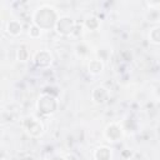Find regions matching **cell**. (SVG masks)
Wrapping results in <instances>:
<instances>
[{
	"mask_svg": "<svg viewBox=\"0 0 160 160\" xmlns=\"http://www.w3.org/2000/svg\"><path fill=\"white\" fill-rule=\"evenodd\" d=\"M75 29H76V24L70 16H60L55 25L56 32L62 36L72 35L75 32Z\"/></svg>",
	"mask_w": 160,
	"mask_h": 160,
	"instance_id": "277c9868",
	"label": "cell"
},
{
	"mask_svg": "<svg viewBox=\"0 0 160 160\" xmlns=\"http://www.w3.org/2000/svg\"><path fill=\"white\" fill-rule=\"evenodd\" d=\"M21 126L22 129L32 138H39L42 135L44 132V126L41 124V121L34 116H26L22 119V122H21Z\"/></svg>",
	"mask_w": 160,
	"mask_h": 160,
	"instance_id": "3957f363",
	"label": "cell"
},
{
	"mask_svg": "<svg viewBox=\"0 0 160 160\" xmlns=\"http://www.w3.org/2000/svg\"><path fill=\"white\" fill-rule=\"evenodd\" d=\"M40 35H41V29L38 28L36 25L31 24V26L29 28V36L32 38V39H36V38H39Z\"/></svg>",
	"mask_w": 160,
	"mask_h": 160,
	"instance_id": "4fadbf2b",
	"label": "cell"
},
{
	"mask_svg": "<svg viewBox=\"0 0 160 160\" xmlns=\"http://www.w3.org/2000/svg\"><path fill=\"white\" fill-rule=\"evenodd\" d=\"M19 160H35L32 156H30V155H28V156H22V158H20Z\"/></svg>",
	"mask_w": 160,
	"mask_h": 160,
	"instance_id": "2e32d148",
	"label": "cell"
},
{
	"mask_svg": "<svg viewBox=\"0 0 160 160\" xmlns=\"http://www.w3.org/2000/svg\"><path fill=\"white\" fill-rule=\"evenodd\" d=\"M109 96H110L109 90H108L106 88H104V86H96V88L92 90V92H91V99H92V101H94L95 104H99V105L105 104V102L108 101Z\"/></svg>",
	"mask_w": 160,
	"mask_h": 160,
	"instance_id": "52a82bcc",
	"label": "cell"
},
{
	"mask_svg": "<svg viewBox=\"0 0 160 160\" xmlns=\"http://www.w3.org/2000/svg\"><path fill=\"white\" fill-rule=\"evenodd\" d=\"M124 130L118 122L109 124L104 130V136L108 141H119L122 138Z\"/></svg>",
	"mask_w": 160,
	"mask_h": 160,
	"instance_id": "5b68a950",
	"label": "cell"
},
{
	"mask_svg": "<svg viewBox=\"0 0 160 160\" xmlns=\"http://www.w3.org/2000/svg\"><path fill=\"white\" fill-rule=\"evenodd\" d=\"M84 26H85L88 30H90V31H95V30H98L99 26H100V20H99V18H96V16H89V18L85 20Z\"/></svg>",
	"mask_w": 160,
	"mask_h": 160,
	"instance_id": "8fae6325",
	"label": "cell"
},
{
	"mask_svg": "<svg viewBox=\"0 0 160 160\" xmlns=\"http://www.w3.org/2000/svg\"><path fill=\"white\" fill-rule=\"evenodd\" d=\"M52 62V56L48 50H40L34 55V64L38 68H49Z\"/></svg>",
	"mask_w": 160,
	"mask_h": 160,
	"instance_id": "8992f818",
	"label": "cell"
},
{
	"mask_svg": "<svg viewBox=\"0 0 160 160\" xmlns=\"http://www.w3.org/2000/svg\"><path fill=\"white\" fill-rule=\"evenodd\" d=\"M16 54H18V60H20V61H25L28 59V51H26V49L24 46L19 48Z\"/></svg>",
	"mask_w": 160,
	"mask_h": 160,
	"instance_id": "5bb4252c",
	"label": "cell"
},
{
	"mask_svg": "<svg viewBox=\"0 0 160 160\" xmlns=\"http://www.w3.org/2000/svg\"><path fill=\"white\" fill-rule=\"evenodd\" d=\"M149 39L154 44H160V25L154 26L149 32Z\"/></svg>",
	"mask_w": 160,
	"mask_h": 160,
	"instance_id": "7c38bea8",
	"label": "cell"
},
{
	"mask_svg": "<svg viewBox=\"0 0 160 160\" xmlns=\"http://www.w3.org/2000/svg\"><path fill=\"white\" fill-rule=\"evenodd\" d=\"M10 36H19L22 31V26L19 20H9L6 24V30H5Z\"/></svg>",
	"mask_w": 160,
	"mask_h": 160,
	"instance_id": "ba28073f",
	"label": "cell"
},
{
	"mask_svg": "<svg viewBox=\"0 0 160 160\" xmlns=\"http://www.w3.org/2000/svg\"><path fill=\"white\" fill-rule=\"evenodd\" d=\"M64 160H79V159H78V156H76L75 154H68V155L64 158Z\"/></svg>",
	"mask_w": 160,
	"mask_h": 160,
	"instance_id": "9a60e30c",
	"label": "cell"
},
{
	"mask_svg": "<svg viewBox=\"0 0 160 160\" xmlns=\"http://www.w3.org/2000/svg\"><path fill=\"white\" fill-rule=\"evenodd\" d=\"M58 20H59V16L56 10L48 5L38 8L32 15V24L40 28L41 30H50L52 28L55 29Z\"/></svg>",
	"mask_w": 160,
	"mask_h": 160,
	"instance_id": "6da1fadb",
	"label": "cell"
},
{
	"mask_svg": "<svg viewBox=\"0 0 160 160\" xmlns=\"http://www.w3.org/2000/svg\"><path fill=\"white\" fill-rule=\"evenodd\" d=\"M88 69H89V72L90 74L98 75V74H100L104 70V62L101 60H99V59L90 60V62L88 64Z\"/></svg>",
	"mask_w": 160,
	"mask_h": 160,
	"instance_id": "30bf717a",
	"label": "cell"
},
{
	"mask_svg": "<svg viewBox=\"0 0 160 160\" xmlns=\"http://www.w3.org/2000/svg\"><path fill=\"white\" fill-rule=\"evenodd\" d=\"M36 108H38V111H39L40 114H42V115H45V116L51 115V114H54V112L56 111V109H58V100H56L55 96L44 92V94L39 98V100H38V102H36Z\"/></svg>",
	"mask_w": 160,
	"mask_h": 160,
	"instance_id": "7a4b0ae2",
	"label": "cell"
},
{
	"mask_svg": "<svg viewBox=\"0 0 160 160\" xmlns=\"http://www.w3.org/2000/svg\"><path fill=\"white\" fill-rule=\"evenodd\" d=\"M112 151L108 146H100L94 151V159L95 160H111Z\"/></svg>",
	"mask_w": 160,
	"mask_h": 160,
	"instance_id": "9c48e42d",
	"label": "cell"
}]
</instances>
